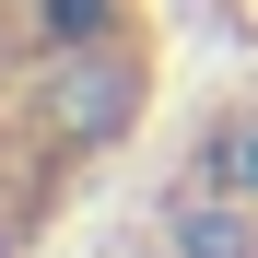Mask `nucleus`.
<instances>
[{
	"label": "nucleus",
	"mask_w": 258,
	"mask_h": 258,
	"mask_svg": "<svg viewBox=\"0 0 258 258\" xmlns=\"http://www.w3.org/2000/svg\"><path fill=\"white\" fill-rule=\"evenodd\" d=\"M35 117H47L59 141H117V129L141 117V59L129 47H71L35 82Z\"/></svg>",
	"instance_id": "obj_1"
},
{
	"label": "nucleus",
	"mask_w": 258,
	"mask_h": 258,
	"mask_svg": "<svg viewBox=\"0 0 258 258\" xmlns=\"http://www.w3.org/2000/svg\"><path fill=\"white\" fill-rule=\"evenodd\" d=\"M176 258H258V235L223 200H176Z\"/></svg>",
	"instance_id": "obj_2"
},
{
	"label": "nucleus",
	"mask_w": 258,
	"mask_h": 258,
	"mask_svg": "<svg viewBox=\"0 0 258 258\" xmlns=\"http://www.w3.org/2000/svg\"><path fill=\"white\" fill-rule=\"evenodd\" d=\"M211 176H223V188H258V129H223V141H211Z\"/></svg>",
	"instance_id": "obj_3"
},
{
	"label": "nucleus",
	"mask_w": 258,
	"mask_h": 258,
	"mask_svg": "<svg viewBox=\"0 0 258 258\" xmlns=\"http://www.w3.org/2000/svg\"><path fill=\"white\" fill-rule=\"evenodd\" d=\"M0 258H12V246H0Z\"/></svg>",
	"instance_id": "obj_4"
}]
</instances>
